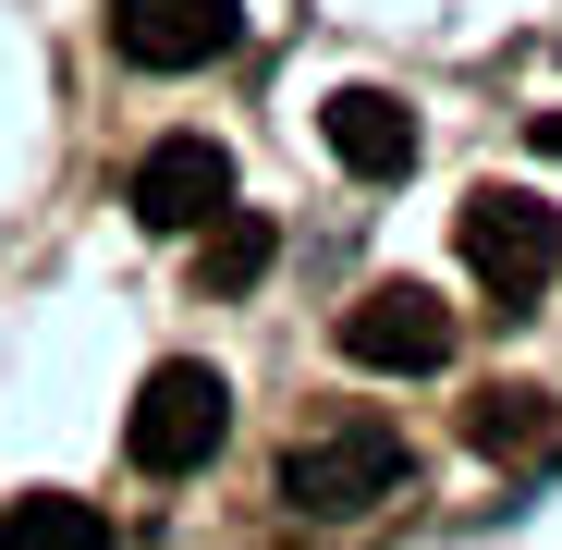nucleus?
<instances>
[{"label": "nucleus", "instance_id": "obj_1", "mask_svg": "<svg viewBox=\"0 0 562 550\" xmlns=\"http://www.w3.org/2000/svg\"><path fill=\"white\" fill-rule=\"evenodd\" d=\"M404 490V440L380 416H342V428H306L294 452H281V502H294L306 526H355V514H380Z\"/></svg>", "mask_w": 562, "mask_h": 550}, {"label": "nucleus", "instance_id": "obj_10", "mask_svg": "<svg viewBox=\"0 0 562 550\" xmlns=\"http://www.w3.org/2000/svg\"><path fill=\"white\" fill-rule=\"evenodd\" d=\"M269 257H281V233H269V209H245V197H233V209H221V221L196 233V294H245V282H257Z\"/></svg>", "mask_w": 562, "mask_h": 550}, {"label": "nucleus", "instance_id": "obj_6", "mask_svg": "<svg viewBox=\"0 0 562 550\" xmlns=\"http://www.w3.org/2000/svg\"><path fill=\"white\" fill-rule=\"evenodd\" d=\"M233 209V159L209 147V135H159L147 159H135V221L147 233H209Z\"/></svg>", "mask_w": 562, "mask_h": 550}, {"label": "nucleus", "instance_id": "obj_8", "mask_svg": "<svg viewBox=\"0 0 562 550\" xmlns=\"http://www.w3.org/2000/svg\"><path fill=\"white\" fill-rule=\"evenodd\" d=\"M464 440H477L490 465H538V452L562 440V416H550V392H538V380H490L477 404H464Z\"/></svg>", "mask_w": 562, "mask_h": 550}, {"label": "nucleus", "instance_id": "obj_5", "mask_svg": "<svg viewBox=\"0 0 562 550\" xmlns=\"http://www.w3.org/2000/svg\"><path fill=\"white\" fill-rule=\"evenodd\" d=\"M233 25H245V0H111V49L135 74H196L233 49Z\"/></svg>", "mask_w": 562, "mask_h": 550}, {"label": "nucleus", "instance_id": "obj_4", "mask_svg": "<svg viewBox=\"0 0 562 550\" xmlns=\"http://www.w3.org/2000/svg\"><path fill=\"white\" fill-rule=\"evenodd\" d=\"M342 355L380 367V380H428V367H452V306L428 282H380L342 306Z\"/></svg>", "mask_w": 562, "mask_h": 550}, {"label": "nucleus", "instance_id": "obj_2", "mask_svg": "<svg viewBox=\"0 0 562 550\" xmlns=\"http://www.w3.org/2000/svg\"><path fill=\"white\" fill-rule=\"evenodd\" d=\"M452 245H464L490 306H526V294L562 282V209H538L526 183H477V197L452 209Z\"/></svg>", "mask_w": 562, "mask_h": 550}, {"label": "nucleus", "instance_id": "obj_9", "mask_svg": "<svg viewBox=\"0 0 562 550\" xmlns=\"http://www.w3.org/2000/svg\"><path fill=\"white\" fill-rule=\"evenodd\" d=\"M0 550H111V514L74 490H25V502H0Z\"/></svg>", "mask_w": 562, "mask_h": 550}, {"label": "nucleus", "instance_id": "obj_7", "mask_svg": "<svg viewBox=\"0 0 562 550\" xmlns=\"http://www.w3.org/2000/svg\"><path fill=\"white\" fill-rule=\"evenodd\" d=\"M330 159L355 183H404L416 171V111L392 99V86H342V99H330Z\"/></svg>", "mask_w": 562, "mask_h": 550}, {"label": "nucleus", "instance_id": "obj_11", "mask_svg": "<svg viewBox=\"0 0 562 550\" xmlns=\"http://www.w3.org/2000/svg\"><path fill=\"white\" fill-rule=\"evenodd\" d=\"M526 135H538V159H562V111H538V123H526Z\"/></svg>", "mask_w": 562, "mask_h": 550}, {"label": "nucleus", "instance_id": "obj_3", "mask_svg": "<svg viewBox=\"0 0 562 550\" xmlns=\"http://www.w3.org/2000/svg\"><path fill=\"white\" fill-rule=\"evenodd\" d=\"M221 440H233V380L221 367H196V355H171V367H147V392H135V416H123V452L147 478H196V465H221Z\"/></svg>", "mask_w": 562, "mask_h": 550}]
</instances>
